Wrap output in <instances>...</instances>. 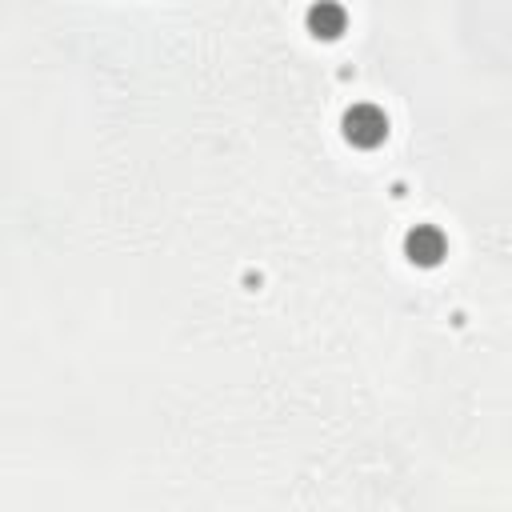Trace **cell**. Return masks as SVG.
<instances>
[{
    "mask_svg": "<svg viewBox=\"0 0 512 512\" xmlns=\"http://www.w3.org/2000/svg\"><path fill=\"white\" fill-rule=\"evenodd\" d=\"M444 236L432 228V224H416L408 236H404V252H408V260L412 264H424V268H432V264H440V256H444Z\"/></svg>",
    "mask_w": 512,
    "mask_h": 512,
    "instance_id": "cell-2",
    "label": "cell"
},
{
    "mask_svg": "<svg viewBox=\"0 0 512 512\" xmlns=\"http://www.w3.org/2000/svg\"><path fill=\"white\" fill-rule=\"evenodd\" d=\"M308 28L316 36H340L344 32V12L336 4H320V8L308 12Z\"/></svg>",
    "mask_w": 512,
    "mask_h": 512,
    "instance_id": "cell-3",
    "label": "cell"
},
{
    "mask_svg": "<svg viewBox=\"0 0 512 512\" xmlns=\"http://www.w3.org/2000/svg\"><path fill=\"white\" fill-rule=\"evenodd\" d=\"M388 136V120L376 104H356L344 112V140L356 148H376Z\"/></svg>",
    "mask_w": 512,
    "mask_h": 512,
    "instance_id": "cell-1",
    "label": "cell"
}]
</instances>
